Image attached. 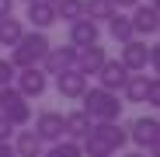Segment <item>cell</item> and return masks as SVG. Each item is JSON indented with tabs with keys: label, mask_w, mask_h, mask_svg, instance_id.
I'll return each instance as SVG.
<instances>
[{
	"label": "cell",
	"mask_w": 160,
	"mask_h": 157,
	"mask_svg": "<svg viewBox=\"0 0 160 157\" xmlns=\"http://www.w3.org/2000/svg\"><path fill=\"white\" fill-rule=\"evenodd\" d=\"M49 45H52V42H49V35L32 28V32H24V35L18 39V45L11 49V56H7V60H11V66H14V70H32V66H38V63L45 60Z\"/></svg>",
	"instance_id": "6da1fadb"
},
{
	"label": "cell",
	"mask_w": 160,
	"mask_h": 157,
	"mask_svg": "<svg viewBox=\"0 0 160 157\" xmlns=\"http://www.w3.org/2000/svg\"><path fill=\"white\" fill-rule=\"evenodd\" d=\"M80 101H84V112L91 115V122H118L122 115V105L115 91H104V87H87L84 94H80Z\"/></svg>",
	"instance_id": "7a4b0ae2"
},
{
	"label": "cell",
	"mask_w": 160,
	"mask_h": 157,
	"mask_svg": "<svg viewBox=\"0 0 160 157\" xmlns=\"http://www.w3.org/2000/svg\"><path fill=\"white\" fill-rule=\"evenodd\" d=\"M0 115H4L14 129H21V126L32 122V105H28V98H24L14 84L0 87Z\"/></svg>",
	"instance_id": "3957f363"
},
{
	"label": "cell",
	"mask_w": 160,
	"mask_h": 157,
	"mask_svg": "<svg viewBox=\"0 0 160 157\" xmlns=\"http://www.w3.org/2000/svg\"><path fill=\"white\" fill-rule=\"evenodd\" d=\"M129 140L136 143V147H143V154L160 157V119H157V115H139V119H132Z\"/></svg>",
	"instance_id": "277c9868"
},
{
	"label": "cell",
	"mask_w": 160,
	"mask_h": 157,
	"mask_svg": "<svg viewBox=\"0 0 160 157\" xmlns=\"http://www.w3.org/2000/svg\"><path fill=\"white\" fill-rule=\"evenodd\" d=\"M129 21H132V35H136V39H153V35L160 32V7H153V4H136L132 14H129Z\"/></svg>",
	"instance_id": "5b68a950"
},
{
	"label": "cell",
	"mask_w": 160,
	"mask_h": 157,
	"mask_svg": "<svg viewBox=\"0 0 160 157\" xmlns=\"http://www.w3.org/2000/svg\"><path fill=\"white\" fill-rule=\"evenodd\" d=\"M150 49H153V45H146L143 39H129V42L122 45L118 63H122L129 73H146V66H150Z\"/></svg>",
	"instance_id": "8992f818"
},
{
	"label": "cell",
	"mask_w": 160,
	"mask_h": 157,
	"mask_svg": "<svg viewBox=\"0 0 160 157\" xmlns=\"http://www.w3.org/2000/svg\"><path fill=\"white\" fill-rule=\"evenodd\" d=\"M32 133H35L42 143H56V140H63V112H52V108L38 112Z\"/></svg>",
	"instance_id": "52a82bcc"
},
{
	"label": "cell",
	"mask_w": 160,
	"mask_h": 157,
	"mask_svg": "<svg viewBox=\"0 0 160 157\" xmlns=\"http://www.w3.org/2000/svg\"><path fill=\"white\" fill-rule=\"evenodd\" d=\"M73 60H77V49L73 45H49V52H45V60L38 63V70L45 77L49 73H63V70L73 66Z\"/></svg>",
	"instance_id": "ba28073f"
},
{
	"label": "cell",
	"mask_w": 160,
	"mask_h": 157,
	"mask_svg": "<svg viewBox=\"0 0 160 157\" xmlns=\"http://www.w3.org/2000/svg\"><path fill=\"white\" fill-rule=\"evenodd\" d=\"M94 77H98V87L115 91V94H118V91L125 87V81H129V70H125L118 60H104V63H101V70H98Z\"/></svg>",
	"instance_id": "9c48e42d"
},
{
	"label": "cell",
	"mask_w": 160,
	"mask_h": 157,
	"mask_svg": "<svg viewBox=\"0 0 160 157\" xmlns=\"http://www.w3.org/2000/svg\"><path fill=\"white\" fill-rule=\"evenodd\" d=\"M14 81H18L14 87H18L24 98H42L45 87H49V77H45L38 66H32V70H18V73H14Z\"/></svg>",
	"instance_id": "30bf717a"
},
{
	"label": "cell",
	"mask_w": 160,
	"mask_h": 157,
	"mask_svg": "<svg viewBox=\"0 0 160 157\" xmlns=\"http://www.w3.org/2000/svg\"><path fill=\"white\" fill-rule=\"evenodd\" d=\"M101 42V24L91 18H80L70 24V45L73 49H84V45H98Z\"/></svg>",
	"instance_id": "8fae6325"
},
{
	"label": "cell",
	"mask_w": 160,
	"mask_h": 157,
	"mask_svg": "<svg viewBox=\"0 0 160 157\" xmlns=\"http://www.w3.org/2000/svg\"><path fill=\"white\" fill-rule=\"evenodd\" d=\"M56 91H59L63 98H70V101H80V94L87 91V77L80 73L77 66H70V70L56 73Z\"/></svg>",
	"instance_id": "7c38bea8"
},
{
	"label": "cell",
	"mask_w": 160,
	"mask_h": 157,
	"mask_svg": "<svg viewBox=\"0 0 160 157\" xmlns=\"http://www.w3.org/2000/svg\"><path fill=\"white\" fill-rule=\"evenodd\" d=\"M108 60L104 56V45H84V49H77V60H73V66L84 73V77H94L98 70H101V63Z\"/></svg>",
	"instance_id": "4fadbf2b"
},
{
	"label": "cell",
	"mask_w": 160,
	"mask_h": 157,
	"mask_svg": "<svg viewBox=\"0 0 160 157\" xmlns=\"http://www.w3.org/2000/svg\"><path fill=\"white\" fill-rule=\"evenodd\" d=\"M91 126H94V122H91V115H87L84 108H77V112H66V115H63V136L80 143V140H84V136L91 133Z\"/></svg>",
	"instance_id": "5bb4252c"
},
{
	"label": "cell",
	"mask_w": 160,
	"mask_h": 157,
	"mask_svg": "<svg viewBox=\"0 0 160 157\" xmlns=\"http://www.w3.org/2000/svg\"><path fill=\"white\" fill-rule=\"evenodd\" d=\"M24 18L32 21V28H35V32H45L49 24H56V7L45 4V0H32L28 11H24Z\"/></svg>",
	"instance_id": "9a60e30c"
},
{
	"label": "cell",
	"mask_w": 160,
	"mask_h": 157,
	"mask_svg": "<svg viewBox=\"0 0 160 157\" xmlns=\"http://www.w3.org/2000/svg\"><path fill=\"white\" fill-rule=\"evenodd\" d=\"M94 133L108 143L112 150H122V147L129 143V129H125L122 122H94Z\"/></svg>",
	"instance_id": "2e32d148"
},
{
	"label": "cell",
	"mask_w": 160,
	"mask_h": 157,
	"mask_svg": "<svg viewBox=\"0 0 160 157\" xmlns=\"http://www.w3.org/2000/svg\"><path fill=\"white\" fill-rule=\"evenodd\" d=\"M14 157H42V150H45V143L32 133V129H21V133H14Z\"/></svg>",
	"instance_id": "e0dca14e"
},
{
	"label": "cell",
	"mask_w": 160,
	"mask_h": 157,
	"mask_svg": "<svg viewBox=\"0 0 160 157\" xmlns=\"http://www.w3.org/2000/svg\"><path fill=\"white\" fill-rule=\"evenodd\" d=\"M108 35L118 42V45H125L129 39H136L132 35V21H129V14H122V11H115L112 18H108Z\"/></svg>",
	"instance_id": "ac0fdd59"
},
{
	"label": "cell",
	"mask_w": 160,
	"mask_h": 157,
	"mask_svg": "<svg viewBox=\"0 0 160 157\" xmlns=\"http://www.w3.org/2000/svg\"><path fill=\"white\" fill-rule=\"evenodd\" d=\"M24 35V24H21V18H0V45H18V39Z\"/></svg>",
	"instance_id": "d6986e66"
},
{
	"label": "cell",
	"mask_w": 160,
	"mask_h": 157,
	"mask_svg": "<svg viewBox=\"0 0 160 157\" xmlns=\"http://www.w3.org/2000/svg\"><path fill=\"white\" fill-rule=\"evenodd\" d=\"M146 84H150V77H146V73H129V81H125V87H122L125 101L143 105V98H146Z\"/></svg>",
	"instance_id": "ffe728a7"
},
{
	"label": "cell",
	"mask_w": 160,
	"mask_h": 157,
	"mask_svg": "<svg viewBox=\"0 0 160 157\" xmlns=\"http://www.w3.org/2000/svg\"><path fill=\"white\" fill-rule=\"evenodd\" d=\"M115 14V4L112 0H84V18L91 21H108Z\"/></svg>",
	"instance_id": "44dd1931"
},
{
	"label": "cell",
	"mask_w": 160,
	"mask_h": 157,
	"mask_svg": "<svg viewBox=\"0 0 160 157\" xmlns=\"http://www.w3.org/2000/svg\"><path fill=\"white\" fill-rule=\"evenodd\" d=\"M80 18H84V0H59V4H56V21L73 24Z\"/></svg>",
	"instance_id": "7402d4cb"
},
{
	"label": "cell",
	"mask_w": 160,
	"mask_h": 157,
	"mask_svg": "<svg viewBox=\"0 0 160 157\" xmlns=\"http://www.w3.org/2000/svg\"><path fill=\"white\" fill-rule=\"evenodd\" d=\"M42 157H84V150H80V143L77 140H56L49 150H42Z\"/></svg>",
	"instance_id": "603a6c76"
},
{
	"label": "cell",
	"mask_w": 160,
	"mask_h": 157,
	"mask_svg": "<svg viewBox=\"0 0 160 157\" xmlns=\"http://www.w3.org/2000/svg\"><path fill=\"white\" fill-rule=\"evenodd\" d=\"M143 105H150V108H157L160 105V81L150 73V84H146V98H143Z\"/></svg>",
	"instance_id": "cb8c5ba5"
},
{
	"label": "cell",
	"mask_w": 160,
	"mask_h": 157,
	"mask_svg": "<svg viewBox=\"0 0 160 157\" xmlns=\"http://www.w3.org/2000/svg\"><path fill=\"white\" fill-rule=\"evenodd\" d=\"M14 66H11V60H0V87H7V84H14Z\"/></svg>",
	"instance_id": "d4e9b609"
},
{
	"label": "cell",
	"mask_w": 160,
	"mask_h": 157,
	"mask_svg": "<svg viewBox=\"0 0 160 157\" xmlns=\"http://www.w3.org/2000/svg\"><path fill=\"white\" fill-rule=\"evenodd\" d=\"M11 140H14V126L0 115V143H11Z\"/></svg>",
	"instance_id": "484cf974"
},
{
	"label": "cell",
	"mask_w": 160,
	"mask_h": 157,
	"mask_svg": "<svg viewBox=\"0 0 160 157\" xmlns=\"http://www.w3.org/2000/svg\"><path fill=\"white\" fill-rule=\"evenodd\" d=\"M14 4H18V0H0V18H11L14 14Z\"/></svg>",
	"instance_id": "4316f807"
},
{
	"label": "cell",
	"mask_w": 160,
	"mask_h": 157,
	"mask_svg": "<svg viewBox=\"0 0 160 157\" xmlns=\"http://www.w3.org/2000/svg\"><path fill=\"white\" fill-rule=\"evenodd\" d=\"M115 4V11H125V7H136V4H143V0H112Z\"/></svg>",
	"instance_id": "83f0119b"
},
{
	"label": "cell",
	"mask_w": 160,
	"mask_h": 157,
	"mask_svg": "<svg viewBox=\"0 0 160 157\" xmlns=\"http://www.w3.org/2000/svg\"><path fill=\"white\" fill-rule=\"evenodd\" d=\"M0 157H14V147L11 143H0Z\"/></svg>",
	"instance_id": "f1b7e54d"
},
{
	"label": "cell",
	"mask_w": 160,
	"mask_h": 157,
	"mask_svg": "<svg viewBox=\"0 0 160 157\" xmlns=\"http://www.w3.org/2000/svg\"><path fill=\"white\" fill-rule=\"evenodd\" d=\"M125 157H150V154H143V150H139V154H125Z\"/></svg>",
	"instance_id": "f546056e"
},
{
	"label": "cell",
	"mask_w": 160,
	"mask_h": 157,
	"mask_svg": "<svg viewBox=\"0 0 160 157\" xmlns=\"http://www.w3.org/2000/svg\"><path fill=\"white\" fill-rule=\"evenodd\" d=\"M45 4H52V7H56V4H59V0H45Z\"/></svg>",
	"instance_id": "4dcf8cb0"
},
{
	"label": "cell",
	"mask_w": 160,
	"mask_h": 157,
	"mask_svg": "<svg viewBox=\"0 0 160 157\" xmlns=\"http://www.w3.org/2000/svg\"><path fill=\"white\" fill-rule=\"evenodd\" d=\"M21 4H32V0H21Z\"/></svg>",
	"instance_id": "1f68e13d"
}]
</instances>
